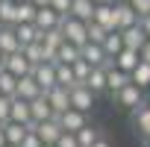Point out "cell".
Wrapping results in <instances>:
<instances>
[{
	"label": "cell",
	"instance_id": "6da1fadb",
	"mask_svg": "<svg viewBox=\"0 0 150 147\" xmlns=\"http://www.w3.org/2000/svg\"><path fill=\"white\" fill-rule=\"evenodd\" d=\"M62 35H65V41H71V44H77V47H83L86 41H88V24L86 21H77V18H65L62 21Z\"/></svg>",
	"mask_w": 150,
	"mask_h": 147
},
{
	"label": "cell",
	"instance_id": "7a4b0ae2",
	"mask_svg": "<svg viewBox=\"0 0 150 147\" xmlns=\"http://www.w3.org/2000/svg\"><path fill=\"white\" fill-rule=\"evenodd\" d=\"M80 56H83L91 68H112V65H115V62L106 56L103 44H94V41H86V44L80 47Z\"/></svg>",
	"mask_w": 150,
	"mask_h": 147
},
{
	"label": "cell",
	"instance_id": "3957f363",
	"mask_svg": "<svg viewBox=\"0 0 150 147\" xmlns=\"http://www.w3.org/2000/svg\"><path fill=\"white\" fill-rule=\"evenodd\" d=\"M115 103L118 106H124V109H138V106H144V88H138L135 83H129L127 88H121L118 94H115Z\"/></svg>",
	"mask_w": 150,
	"mask_h": 147
},
{
	"label": "cell",
	"instance_id": "277c9868",
	"mask_svg": "<svg viewBox=\"0 0 150 147\" xmlns=\"http://www.w3.org/2000/svg\"><path fill=\"white\" fill-rule=\"evenodd\" d=\"M30 77L41 86V91H50V88L59 86V83H56V62H41V65H35Z\"/></svg>",
	"mask_w": 150,
	"mask_h": 147
},
{
	"label": "cell",
	"instance_id": "5b68a950",
	"mask_svg": "<svg viewBox=\"0 0 150 147\" xmlns=\"http://www.w3.org/2000/svg\"><path fill=\"white\" fill-rule=\"evenodd\" d=\"M94 100H97V94L88 88V86H74L71 88V106L74 109H80V112H91L94 109Z\"/></svg>",
	"mask_w": 150,
	"mask_h": 147
},
{
	"label": "cell",
	"instance_id": "8992f818",
	"mask_svg": "<svg viewBox=\"0 0 150 147\" xmlns=\"http://www.w3.org/2000/svg\"><path fill=\"white\" fill-rule=\"evenodd\" d=\"M3 71H9L12 77H30L33 74V65L27 62V56H24V50H18V53H9L6 59H3Z\"/></svg>",
	"mask_w": 150,
	"mask_h": 147
},
{
	"label": "cell",
	"instance_id": "52a82bcc",
	"mask_svg": "<svg viewBox=\"0 0 150 147\" xmlns=\"http://www.w3.org/2000/svg\"><path fill=\"white\" fill-rule=\"evenodd\" d=\"M44 94H47V103H50V109L56 112V118L65 115L68 109H74V106H71V91H68V88L56 86V88H50V91H44Z\"/></svg>",
	"mask_w": 150,
	"mask_h": 147
},
{
	"label": "cell",
	"instance_id": "ba28073f",
	"mask_svg": "<svg viewBox=\"0 0 150 147\" xmlns=\"http://www.w3.org/2000/svg\"><path fill=\"white\" fill-rule=\"evenodd\" d=\"M94 24H100L103 30L115 33V30H118V6H115V3L97 6V9H94Z\"/></svg>",
	"mask_w": 150,
	"mask_h": 147
},
{
	"label": "cell",
	"instance_id": "9c48e42d",
	"mask_svg": "<svg viewBox=\"0 0 150 147\" xmlns=\"http://www.w3.org/2000/svg\"><path fill=\"white\" fill-rule=\"evenodd\" d=\"M35 132H38V138L44 141V144H53L56 147V141L62 138V124H59V118H50V121H41V124H35Z\"/></svg>",
	"mask_w": 150,
	"mask_h": 147
},
{
	"label": "cell",
	"instance_id": "30bf717a",
	"mask_svg": "<svg viewBox=\"0 0 150 147\" xmlns=\"http://www.w3.org/2000/svg\"><path fill=\"white\" fill-rule=\"evenodd\" d=\"M59 124H62L65 132H74V135H77L83 127H88V118H86V112H80V109H68L65 115H59Z\"/></svg>",
	"mask_w": 150,
	"mask_h": 147
},
{
	"label": "cell",
	"instance_id": "8fae6325",
	"mask_svg": "<svg viewBox=\"0 0 150 147\" xmlns=\"http://www.w3.org/2000/svg\"><path fill=\"white\" fill-rule=\"evenodd\" d=\"M129 83H132V77H129V74L118 71L115 65H112V68H106V94H112V97H115V94H118L121 88H127Z\"/></svg>",
	"mask_w": 150,
	"mask_h": 147
},
{
	"label": "cell",
	"instance_id": "7c38bea8",
	"mask_svg": "<svg viewBox=\"0 0 150 147\" xmlns=\"http://www.w3.org/2000/svg\"><path fill=\"white\" fill-rule=\"evenodd\" d=\"M62 44H65L62 30H47V33H41V47H44V53H47V62H56V53H59Z\"/></svg>",
	"mask_w": 150,
	"mask_h": 147
},
{
	"label": "cell",
	"instance_id": "4fadbf2b",
	"mask_svg": "<svg viewBox=\"0 0 150 147\" xmlns=\"http://www.w3.org/2000/svg\"><path fill=\"white\" fill-rule=\"evenodd\" d=\"M62 21H65V18H62L59 12H53L50 6H44V9H38V12H35V27H38L41 33H47V30H59V27H62Z\"/></svg>",
	"mask_w": 150,
	"mask_h": 147
},
{
	"label": "cell",
	"instance_id": "5bb4252c",
	"mask_svg": "<svg viewBox=\"0 0 150 147\" xmlns=\"http://www.w3.org/2000/svg\"><path fill=\"white\" fill-rule=\"evenodd\" d=\"M121 38H124V47H129V50H141V47L150 41L141 24H135V27H129V30H121Z\"/></svg>",
	"mask_w": 150,
	"mask_h": 147
},
{
	"label": "cell",
	"instance_id": "9a60e30c",
	"mask_svg": "<svg viewBox=\"0 0 150 147\" xmlns=\"http://www.w3.org/2000/svg\"><path fill=\"white\" fill-rule=\"evenodd\" d=\"M112 62H115V68H118V71H124V74H129V77H132V71L138 68L141 56H138V50H129V47H124V50H121V53H118Z\"/></svg>",
	"mask_w": 150,
	"mask_h": 147
},
{
	"label": "cell",
	"instance_id": "2e32d148",
	"mask_svg": "<svg viewBox=\"0 0 150 147\" xmlns=\"http://www.w3.org/2000/svg\"><path fill=\"white\" fill-rule=\"evenodd\" d=\"M30 115H33V121H35V124L56 118V112H53V109H50V103H47V94H38L35 100H30Z\"/></svg>",
	"mask_w": 150,
	"mask_h": 147
},
{
	"label": "cell",
	"instance_id": "e0dca14e",
	"mask_svg": "<svg viewBox=\"0 0 150 147\" xmlns=\"http://www.w3.org/2000/svg\"><path fill=\"white\" fill-rule=\"evenodd\" d=\"M94 9H97L94 0H74V3H71V18L91 24V21H94Z\"/></svg>",
	"mask_w": 150,
	"mask_h": 147
},
{
	"label": "cell",
	"instance_id": "ac0fdd59",
	"mask_svg": "<svg viewBox=\"0 0 150 147\" xmlns=\"http://www.w3.org/2000/svg\"><path fill=\"white\" fill-rule=\"evenodd\" d=\"M21 50V41L15 35V27H0V53L9 56V53H18Z\"/></svg>",
	"mask_w": 150,
	"mask_h": 147
},
{
	"label": "cell",
	"instance_id": "d6986e66",
	"mask_svg": "<svg viewBox=\"0 0 150 147\" xmlns=\"http://www.w3.org/2000/svg\"><path fill=\"white\" fill-rule=\"evenodd\" d=\"M115 6H118V30H129V27L141 24L138 12H135L129 3H115Z\"/></svg>",
	"mask_w": 150,
	"mask_h": 147
},
{
	"label": "cell",
	"instance_id": "ffe728a7",
	"mask_svg": "<svg viewBox=\"0 0 150 147\" xmlns=\"http://www.w3.org/2000/svg\"><path fill=\"white\" fill-rule=\"evenodd\" d=\"M15 35H18V41H21V50H24L27 44L41 41V30H38L35 24H18V27H15Z\"/></svg>",
	"mask_w": 150,
	"mask_h": 147
},
{
	"label": "cell",
	"instance_id": "44dd1931",
	"mask_svg": "<svg viewBox=\"0 0 150 147\" xmlns=\"http://www.w3.org/2000/svg\"><path fill=\"white\" fill-rule=\"evenodd\" d=\"M9 121L27 127V124L33 121V115H30V100H24V97H12V115H9Z\"/></svg>",
	"mask_w": 150,
	"mask_h": 147
},
{
	"label": "cell",
	"instance_id": "7402d4cb",
	"mask_svg": "<svg viewBox=\"0 0 150 147\" xmlns=\"http://www.w3.org/2000/svg\"><path fill=\"white\" fill-rule=\"evenodd\" d=\"M132 124H135L141 138H150V103H144V106H138L132 112Z\"/></svg>",
	"mask_w": 150,
	"mask_h": 147
},
{
	"label": "cell",
	"instance_id": "603a6c76",
	"mask_svg": "<svg viewBox=\"0 0 150 147\" xmlns=\"http://www.w3.org/2000/svg\"><path fill=\"white\" fill-rule=\"evenodd\" d=\"M0 127H3V132H6V144H15V147H21V141L30 132L24 124H15V121H6V124H0Z\"/></svg>",
	"mask_w": 150,
	"mask_h": 147
},
{
	"label": "cell",
	"instance_id": "cb8c5ba5",
	"mask_svg": "<svg viewBox=\"0 0 150 147\" xmlns=\"http://www.w3.org/2000/svg\"><path fill=\"white\" fill-rule=\"evenodd\" d=\"M15 24H18V3L0 0V27H15Z\"/></svg>",
	"mask_w": 150,
	"mask_h": 147
},
{
	"label": "cell",
	"instance_id": "d4e9b609",
	"mask_svg": "<svg viewBox=\"0 0 150 147\" xmlns=\"http://www.w3.org/2000/svg\"><path fill=\"white\" fill-rule=\"evenodd\" d=\"M38 94H44V91H41V86H38L33 77H21V80H18V97H24V100H35Z\"/></svg>",
	"mask_w": 150,
	"mask_h": 147
},
{
	"label": "cell",
	"instance_id": "484cf974",
	"mask_svg": "<svg viewBox=\"0 0 150 147\" xmlns=\"http://www.w3.org/2000/svg\"><path fill=\"white\" fill-rule=\"evenodd\" d=\"M56 83L62 86V88H74L77 86V77H74V68L71 65H62V62H56Z\"/></svg>",
	"mask_w": 150,
	"mask_h": 147
},
{
	"label": "cell",
	"instance_id": "4316f807",
	"mask_svg": "<svg viewBox=\"0 0 150 147\" xmlns=\"http://www.w3.org/2000/svg\"><path fill=\"white\" fill-rule=\"evenodd\" d=\"M77 59H83V56H80V47L71 44V41H65V44L59 47V53H56V62H62V65H74Z\"/></svg>",
	"mask_w": 150,
	"mask_h": 147
},
{
	"label": "cell",
	"instance_id": "83f0119b",
	"mask_svg": "<svg viewBox=\"0 0 150 147\" xmlns=\"http://www.w3.org/2000/svg\"><path fill=\"white\" fill-rule=\"evenodd\" d=\"M0 94L3 97H18V77H12L9 71H0Z\"/></svg>",
	"mask_w": 150,
	"mask_h": 147
},
{
	"label": "cell",
	"instance_id": "f1b7e54d",
	"mask_svg": "<svg viewBox=\"0 0 150 147\" xmlns=\"http://www.w3.org/2000/svg\"><path fill=\"white\" fill-rule=\"evenodd\" d=\"M103 50H106V56H109V59H115V56L124 50V38H121V30H115V33H109V35H106V41H103Z\"/></svg>",
	"mask_w": 150,
	"mask_h": 147
},
{
	"label": "cell",
	"instance_id": "f546056e",
	"mask_svg": "<svg viewBox=\"0 0 150 147\" xmlns=\"http://www.w3.org/2000/svg\"><path fill=\"white\" fill-rule=\"evenodd\" d=\"M86 86H88L94 94H106V68H94Z\"/></svg>",
	"mask_w": 150,
	"mask_h": 147
},
{
	"label": "cell",
	"instance_id": "4dcf8cb0",
	"mask_svg": "<svg viewBox=\"0 0 150 147\" xmlns=\"http://www.w3.org/2000/svg\"><path fill=\"white\" fill-rule=\"evenodd\" d=\"M24 56H27V62L35 68V65H41V62H47V53H44V47H41V41H35V44H27L24 47Z\"/></svg>",
	"mask_w": 150,
	"mask_h": 147
},
{
	"label": "cell",
	"instance_id": "1f68e13d",
	"mask_svg": "<svg viewBox=\"0 0 150 147\" xmlns=\"http://www.w3.org/2000/svg\"><path fill=\"white\" fill-rule=\"evenodd\" d=\"M71 68H74V77H77V86H86V83H88V77H91V71H94L86 59H77Z\"/></svg>",
	"mask_w": 150,
	"mask_h": 147
},
{
	"label": "cell",
	"instance_id": "d6a6232c",
	"mask_svg": "<svg viewBox=\"0 0 150 147\" xmlns=\"http://www.w3.org/2000/svg\"><path fill=\"white\" fill-rule=\"evenodd\" d=\"M97 138H100V129H97V127H91V124H88V127H83V129L77 132L80 147H94V141H97Z\"/></svg>",
	"mask_w": 150,
	"mask_h": 147
},
{
	"label": "cell",
	"instance_id": "836d02e7",
	"mask_svg": "<svg viewBox=\"0 0 150 147\" xmlns=\"http://www.w3.org/2000/svg\"><path fill=\"white\" fill-rule=\"evenodd\" d=\"M132 83L138 88H150V65L147 62H138V68L132 71Z\"/></svg>",
	"mask_w": 150,
	"mask_h": 147
},
{
	"label": "cell",
	"instance_id": "e575fe53",
	"mask_svg": "<svg viewBox=\"0 0 150 147\" xmlns=\"http://www.w3.org/2000/svg\"><path fill=\"white\" fill-rule=\"evenodd\" d=\"M35 6L30 3V0H27V3H18V24H35ZM15 24V27H18Z\"/></svg>",
	"mask_w": 150,
	"mask_h": 147
},
{
	"label": "cell",
	"instance_id": "d590c367",
	"mask_svg": "<svg viewBox=\"0 0 150 147\" xmlns=\"http://www.w3.org/2000/svg\"><path fill=\"white\" fill-rule=\"evenodd\" d=\"M106 35H109V30H103L100 24H88V41H94V44H103L106 41Z\"/></svg>",
	"mask_w": 150,
	"mask_h": 147
},
{
	"label": "cell",
	"instance_id": "8d00e7d4",
	"mask_svg": "<svg viewBox=\"0 0 150 147\" xmlns=\"http://www.w3.org/2000/svg\"><path fill=\"white\" fill-rule=\"evenodd\" d=\"M71 3H74V0H50V9L59 12L62 18H68L71 15Z\"/></svg>",
	"mask_w": 150,
	"mask_h": 147
},
{
	"label": "cell",
	"instance_id": "74e56055",
	"mask_svg": "<svg viewBox=\"0 0 150 147\" xmlns=\"http://www.w3.org/2000/svg\"><path fill=\"white\" fill-rule=\"evenodd\" d=\"M12 115V97H3L0 94V124H6Z\"/></svg>",
	"mask_w": 150,
	"mask_h": 147
},
{
	"label": "cell",
	"instance_id": "f35d334b",
	"mask_svg": "<svg viewBox=\"0 0 150 147\" xmlns=\"http://www.w3.org/2000/svg\"><path fill=\"white\" fill-rule=\"evenodd\" d=\"M129 6L138 12V18H147L150 15V0H129Z\"/></svg>",
	"mask_w": 150,
	"mask_h": 147
},
{
	"label": "cell",
	"instance_id": "ab89813d",
	"mask_svg": "<svg viewBox=\"0 0 150 147\" xmlns=\"http://www.w3.org/2000/svg\"><path fill=\"white\" fill-rule=\"evenodd\" d=\"M56 147H80V141H77L74 132H62V138L56 141Z\"/></svg>",
	"mask_w": 150,
	"mask_h": 147
},
{
	"label": "cell",
	"instance_id": "60d3db41",
	"mask_svg": "<svg viewBox=\"0 0 150 147\" xmlns=\"http://www.w3.org/2000/svg\"><path fill=\"white\" fill-rule=\"evenodd\" d=\"M21 147H44V141L38 138V132H27V138L21 141Z\"/></svg>",
	"mask_w": 150,
	"mask_h": 147
},
{
	"label": "cell",
	"instance_id": "b9f144b4",
	"mask_svg": "<svg viewBox=\"0 0 150 147\" xmlns=\"http://www.w3.org/2000/svg\"><path fill=\"white\" fill-rule=\"evenodd\" d=\"M138 56H141V62H147V65H150V41H147V44L138 50Z\"/></svg>",
	"mask_w": 150,
	"mask_h": 147
},
{
	"label": "cell",
	"instance_id": "7bdbcfd3",
	"mask_svg": "<svg viewBox=\"0 0 150 147\" xmlns=\"http://www.w3.org/2000/svg\"><path fill=\"white\" fill-rule=\"evenodd\" d=\"M94 147H112V144H109V138H106V135H100V138L94 141Z\"/></svg>",
	"mask_w": 150,
	"mask_h": 147
},
{
	"label": "cell",
	"instance_id": "ee69618b",
	"mask_svg": "<svg viewBox=\"0 0 150 147\" xmlns=\"http://www.w3.org/2000/svg\"><path fill=\"white\" fill-rule=\"evenodd\" d=\"M30 3H33L35 9H44V6H50V0H30Z\"/></svg>",
	"mask_w": 150,
	"mask_h": 147
},
{
	"label": "cell",
	"instance_id": "f6af8a7d",
	"mask_svg": "<svg viewBox=\"0 0 150 147\" xmlns=\"http://www.w3.org/2000/svg\"><path fill=\"white\" fill-rule=\"evenodd\" d=\"M141 27H144V33H147V38H150V15H147V18H141Z\"/></svg>",
	"mask_w": 150,
	"mask_h": 147
},
{
	"label": "cell",
	"instance_id": "bcb514c9",
	"mask_svg": "<svg viewBox=\"0 0 150 147\" xmlns=\"http://www.w3.org/2000/svg\"><path fill=\"white\" fill-rule=\"evenodd\" d=\"M0 147H6V132H3V127H0Z\"/></svg>",
	"mask_w": 150,
	"mask_h": 147
},
{
	"label": "cell",
	"instance_id": "7dc6e473",
	"mask_svg": "<svg viewBox=\"0 0 150 147\" xmlns=\"http://www.w3.org/2000/svg\"><path fill=\"white\" fill-rule=\"evenodd\" d=\"M94 3H97V6H103V3H112V0H94Z\"/></svg>",
	"mask_w": 150,
	"mask_h": 147
},
{
	"label": "cell",
	"instance_id": "c3c4849f",
	"mask_svg": "<svg viewBox=\"0 0 150 147\" xmlns=\"http://www.w3.org/2000/svg\"><path fill=\"white\" fill-rule=\"evenodd\" d=\"M3 59H6V56H3V53H0V71H3Z\"/></svg>",
	"mask_w": 150,
	"mask_h": 147
},
{
	"label": "cell",
	"instance_id": "681fc988",
	"mask_svg": "<svg viewBox=\"0 0 150 147\" xmlns=\"http://www.w3.org/2000/svg\"><path fill=\"white\" fill-rule=\"evenodd\" d=\"M112 3H129V0H112Z\"/></svg>",
	"mask_w": 150,
	"mask_h": 147
},
{
	"label": "cell",
	"instance_id": "f907efd6",
	"mask_svg": "<svg viewBox=\"0 0 150 147\" xmlns=\"http://www.w3.org/2000/svg\"><path fill=\"white\" fill-rule=\"evenodd\" d=\"M144 147H150V138H144Z\"/></svg>",
	"mask_w": 150,
	"mask_h": 147
},
{
	"label": "cell",
	"instance_id": "816d5d0a",
	"mask_svg": "<svg viewBox=\"0 0 150 147\" xmlns=\"http://www.w3.org/2000/svg\"><path fill=\"white\" fill-rule=\"evenodd\" d=\"M15 3H27V0H15Z\"/></svg>",
	"mask_w": 150,
	"mask_h": 147
},
{
	"label": "cell",
	"instance_id": "f5cc1de1",
	"mask_svg": "<svg viewBox=\"0 0 150 147\" xmlns=\"http://www.w3.org/2000/svg\"><path fill=\"white\" fill-rule=\"evenodd\" d=\"M6 147H15V144H6Z\"/></svg>",
	"mask_w": 150,
	"mask_h": 147
},
{
	"label": "cell",
	"instance_id": "db71d44e",
	"mask_svg": "<svg viewBox=\"0 0 150 147\" xmlns=\"http://www.w3.org/2000/svg\"><path fill=\"white\" fill-rule=\"evenodd\" d=\"M44 147H53V144H44Z\"/></svg>",
	"mask_w": 150,
	"mask_h": 147
}]
</instances>
